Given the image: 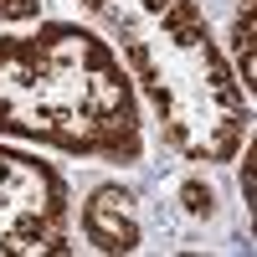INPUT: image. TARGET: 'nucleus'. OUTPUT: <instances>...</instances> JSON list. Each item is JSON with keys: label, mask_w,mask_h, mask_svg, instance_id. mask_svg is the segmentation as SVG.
<instances>
[{"label": "nucleus", "mask_w": 257, "mask_h": 257, "mask_svg": "<svg viewBox=\"0 0 257 257\" xmlns=\"http://www.w3.org/2000/svg\"><path fill=\"white\" fill-rule=\"evenodd\" d=\"M252 26H257V0H242L237 6V16H231V57H237V82L247 88V98H252V88H257V57H252Z\"/></svg>", "instance_id": "obj_5"}, {"label": "nucleus", "mask_w": 257, "mask_h": 257, "mask_svg": "<svg viewBox=\"0 0 257 257\" xmlns=\"http://www.w3.org/2000/svg\"><path fill=\"white\" fill-rule=\"evenodd\" d=\"M41 6L47 0H0V26H31L41 21Z\"/></svg>", "instance_id": "obj_7"}, {"label": "nucleus", "mask_w": 257, "mask_h": 257, "mask_svg": "<svg viewBox=\"0 0 257 257\" xmlns=\"http://www.w3.org/2000/svg\"><path fill=\"white\" fill-rule=\"evenodd\" d=\"M0 139L72 160L139 165L144 108L118 47L77 21L0 36Z\"/></svg>", "instance_id": "obj_1"}, {"label": "nucleus", "mask_w": 257, "mask_h": 257, "mask_svg": "<svg viewBox=\"0 0 257 257\" xmlns=\"http://www.w3.org/2000/svg\"><path fill=\"white\" fill-rule=\"evenodd\" d=\"M82 6H88V11H93V16H98V11H103V6H113V0H82Z\"/></svg>", "instance_id": "obj_8"}, {"label": "nucleus", "mask_w": 257, "mask_h": 257, "mask_svg": "<svg viewBox=\"0 0 257 257\" xmlns=\"http://www.w3.org/2000/svg\"><path fill=\"white\" fill-rule=\"evenodd\" d=\"M180 206L190 211V216H216V190H211L201 175H190V180L180 185Z\"/></svg>", "instance_id": "obj_6"}, {"label": "nucleus", "mask_w": 257, "mask_h": 257, "mask_svg": "<svg viewBox=\"0 0 257 257\" xmlns=\"http://www.w3.org/2000/svg\"><path fill=\"white\" fill-rule=\"evenodd\" d=\"M108 26L160 139L190 165H226L252 139V103L196 0H113Z\"/></svg>", "instance_id": "obj_2"}, {"label": "nucleus", "mask_w": 257, "mask_h": 257, "mask_svg": "<svg viewBox=\"0 0 257 257\" xmlns=\"http://www.w3.org/2000/svg\"><path fill=\"white\" fill-rule=\"evenodd\" d=\"M77 226H82V242L98 247V252H139V242H144L139 201H134V190L118 185V180L88 190V201L77 211Z\"/></svg>", "instance_id": "obj_4"}, {"label": "nucleus", "mask_w": 257, "mask_h": 257, "mask_svg": "<svg viewBox=\"0 0 257 257\" xmlns=\"http://www.w3.org/2000/svg\"><path fill=\"white\" fill-rule=\"evenodd\" d=\"M72 190L52 160L0 144V257H72Z\"/></svg>", "instance_id": "obj_3"}]
</instances>
